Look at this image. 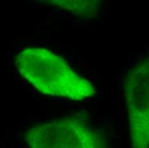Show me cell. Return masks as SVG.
Instances as JSON below:
<instances>
[{
  "label": "cell",
  "mask_w": 149,
  "mask_h": 148,
  "mask_svg": "<svg viewBox=\"0 0 149 148\" xmlns=\"http://www.w3.org/2000/svg\"><path fill=\"white\" fill-rule=\"evenodd\" d=\"M18 72L40 92L63 98L81 100L92 97L96 90L66 61L42 47L22 50L15 58Z\"/></svg>",
  "instance_id": "6da1fadb"
},
{
  "label": "cell",
  "mask_w": 149,
  "mask_h": 148,
  "mask_svg": "<svg viewBox=\"0 0 149 148\" xmlns=\"http://www.w3.org/2000/svg\"><path fill=\"white\" fill-rule=\"evenodd\" d=\"M25 140L33 148H100L107 147L104 136L84 122L58 119L28 129Z\"/></svg>",
  "instance_id": "7a4b0ae2"
},
{
  "label": "cell",
  "mask_w": 149,
  "mask_h": 148,
  "mask_svg": "<svg viewBox=\"0 0 149 148\" xmlns=\"http://www.w3.org/2000/svg\"><path fill=\"white\" fill-rule=\"evenodd\" d=\"M45 2L77 15H91L98 10L102 0H45Z\"/></svg>",
  "instance_id": "277c9868"
},
{
  "label": "cell",
  "mask_w": 149,
  "mask_h": 148,
  "mask_svg": "<svg viewBox=\"0 0 149 148\" xmlns=\"http://www.w3.org/2000/svg\"><path fill=\"white\" fill-rule=\"evenodd\" d=\"M148 59L142 60L126 77V102L132 145L147 148L149 141Z\"/></svg>",
  "instance_id": "3957f363"
}]
</instances>
